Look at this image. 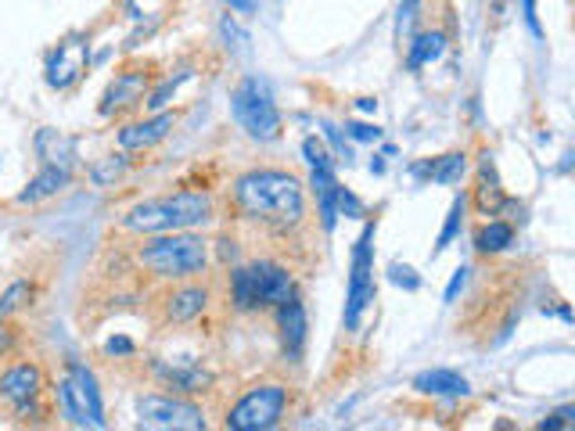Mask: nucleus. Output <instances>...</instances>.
I'll return each mask as SVG.
<instances>
[{
  "label": "nucleus",
  "mask_w": 575,
  "mask_h": 431,
  "mask_svg": "<svg viewBox=\"0 0 575 431\" xmlns=\"http://www.w3.org/2000/svg\"><path fill=\"white\" fill-rule=\"evenodd\" d=\"M234 206L252 223L271 231H296L306 220V191L288 170H249L234 180Z\"/></svg>",
  "instance_id": "nucleus-1"
},
{
  "label": "nucleus",
  "mask_w": 575,
  "mask_h": 431,
  "mask_svg": "<svg viewBox=\"0 0 575 431\" xmlns=\"http://www.w3.org/2000/svg\"><path fill=\"white\" fill-rule=\"evenodd\" d=\"M212 220V198L206 191H176L162 198L137 201L123 212V231L130 234H173V231H195Z\"/></svg>",
  "instance_id": "nucleus-2"
},
{
  "label": "nucleus",
  "mask_w": 575,
  "mask_h": 431,
  "mask_svg": "<svg viewBox=\"0 0 575 431\" xmlns=\"http://www.w3.org/2000/svg\"><path fill=\"white\" fill-rule=\"evenodd\" d=\"M137 263L140 270H148L151 277H162V281H187V277H198L206 270L209 248L206 241L191 231L156 234L148 245L137 248Z\"/></svg>",
  "instance_id": "nucleus-3"
},
{
  "label": "nucleus",
  "mask_w": 575,
  "mask_h": 431,
  "mask_svg": "<svg viewBox=\"0 0 575 431\" xmlns=\"http://www.w3.org/2000/svg\"><path fill=\"white\" fill-rule=\"evenodd\" d=\"M55 403L69 428H105V403H101L97 377L80 360H69V374L58 377Z\"/></svg>",
  "instance_id": "nucleus-4"
},
{
  "label": "nucleus",
  "mask_w": 575,
  "mask_h": 431,
  "mask_svg": "<svg viewBox=\"0 0 575 431\" xmlns=\"http://www.w3.org/2000/svg\"><path fill=\"white\" fill-rule=\"evenodd\" d=\"M230 116L260 144H274L280 137V126H285L274 105L271 86H266V80H260V75H245V80L234 86V94H230Z\"/></svg>",
  "instance_id": "nucleus-5"
},
{
  "label": "nucleus",
  "mask_w": 575,
  "mask_h": 431,
  "mask_svg": "<svg viewBox=\"0 0 575 431\" xmlns=\"http://www.w3.org/2000/svg\"><path fill=\"white\" fill-rule=\"evenodd\" d=\"M285 410H288V385L263 382V385H252L245 396L227 410L223 424L230 431H271L280 424Z\"/></svg>",
  "instance_id": "nucleus-6"
},
{
  "label": "nucleus",
  "mask_w": 575,
  "mask_h": 431,
  "mask_svg": "<svg viewBox=\"0 0 575 431\" xmlns=\"http://www.w3.org/2000/svg\"><path fill=\"white\" fill-rule=\"evenodd\" d=\"M375 223H367L360 237L353 245V263H349V291H345V313L342 324L345 331H356L364 321V310L375 302Z\"/></svg>",
  "instance_id": "nucleus-7"
},
{
  "label": "nucleus",
  "mask_w": 575,
  "mask_h": 431,
  "mask_svg": "<svg viewBox=\"0 0 575 431\" xmlns=\"http://www.w3.org/2000/svg\"><path fill=\"white\" fill-rule=\"evenodd\" d=\"M140 428H173V431H206L209 421L202 407L173 396H145L137 403Z\"/></svg>",
  "instance_id": "nucleus-8"
},
{
  "label": "nucleus",
  "mask_w": 575,
  "mask_h": 431,
  "mask_svg": "<svg viewBox=\"0 0 575 431\" xmlns=\"http://www.w3.org/2000/svg\"><path fill=\"white\" fill-rule=\"evenodd\" d=\"M87 69H91V44H87L83 36H66V40L47 55L44 80L50 91H72L87 75Z\"/></svg>",
  "instance_id": "nucleus-9"
},
{
  "label": "nucleus",
  "mask_w": 575,
  "mask_h": 431,
  "mask_svg": "<svg viewBox=\"0 0 575 431\" xmlns=\"http://www.w3.org/2000/svg\"><path fill=\"white\" fill-rule=\"evenodd\" d=\"M151 91V75L145 69H123L115 80L105 86V94H101V105L97 112L105 119L112 116H123V112H134L145 105V97Z\"/></svg>",
  "instance_id": "nucleus-10"
},
{
  "label": "nucleus",
  "mask_w": 575,
  "mask_h": 431,
  "mask_svg": "<svg viewBox=\"0 0 575 431\" xmlns=\"http://www.w3.org/2000/svg\"><path fill=\"white\" fill-rule=\"evenodd\" d=\"M249 281H252V295H255V302H260V310H277L280 302L296 295V281H291V273L274 259L252 263Z\"/></svg>",
  "instance_id": "nucleus-11"
},
{
  "label": "nucleus",
  "mask_w": 575,
  "mask_h": 431,
  "mask_svg": "<svg viewBox=\"0 0 575 431\" xmlns=\"http://www.w3.org/2000/svg\"><path fill=\"white\" fill-rule=\"evenodd\" d=\"M44 392V371L41 363L33 360H22V363H11L4 374H0V399L11 403L15 410L22 407H33Z\"/></svg>",
  "instance_id": "nucleus-12"
},
{
  "label": "nucleus",
  "mask_w": 575,
  "mask_h": 431,
  "mask_svg": "<svg viewBox=\"0 0 575 431\" xmlns=\"http://www.w3.org/2000/svg\"><path fill=\"white\" fill-rule=\"evenodd\" d=\"M151 374H156L165 388H173L176 396H202V392L212 388V374L191 360H176V363L156 360L151 363Z\"/></svg>",
  "instance_id": "nucleus-13"
},
{
  "label": "nucleus",
  "mask_w": 575,
  "mask_h": 431,
  "mask_svg": "<svg viewBox=\"0 0 575 431\" xmlns=\"http://www.w3.org/2000/svg\"><path fill=\"white\" fill-rule=\"evenodd\" d=\"M173 126H176L173 112H151L148 119H137V123L123 126V130H119V148L123 151H148V148H156L159 141H165Z\"/></svg>",
  "instance_id": "nucleus-14"
},
{
  "label": "nucleus",
  "mask_w": 575,
  "mask_h": 431,
  "mask_svg": "<svg viewBox=\"0 0 575 431\" xmlns=\"http://www.w3.org/2000/svg\"><path fill=\"white\" fill-rule=\"evenodd\" d=\"M277 327H280V349H285V357L291 363L302 360V349H306V306L291 295L277 306Z\"/></svg>",
  "instance_id": "nucleus-15"
},
{
  "label": "nucleus",
  "mask_w": 575,
  "mask_h": 431,
  "mask_svg": "<svg viewBox=\"0 0 575 431\" xmlns=\"http://www.w3.org/2000/svg\"><path fill=\"white\" fill-rule=\"evenodd\" d=\"M209 310V288L206 284H181L162 299V313L170 324H191Z\"/></svg>",
  "instance_id": "nucleus-16"
},
{
  "label": "nucleus",
  "mask_w": 575,
  "mask_h": 431,
  "mask_svg": "<svg viewBox=\"0 0 575 431\" xmlns=\"http://www.w3.org/2000/svg\"><path fill=\"white\" fill-rule=\"evenodd\" d=\"M33 148H36V159L44 166H61V170H72L76 162V141L69 133L55 130V126H41L33 137Z\"/></svg>",
  "instance_id": "nucleus-17"
},
{
  "label": "nucleus",
  "mask_w": 575,
  "mask_h": 431,
  "mask_svg": "<svg viewBox=\"0 0 575 431\" xmlns=\"http://www.w3.org/2000/svg\"><path fill=\"white\" fill-rule=\"evenodd\" d=\"M411 173L417 180H432V184H460L468 173V155L464 151H450V155H439V159H425V162H414Z\"/></svg>",
  "instance_id": "nucleus-18"
},
{
  "label": "nucleus",
  "mask_w": 575,
  "mask_h": 431,
  "mask_svg": "<svg viewBox=\"0 0 575 431\" xmlns=\"http://www.w3.org/2000/svg\"><path fill=\"white\" fill-rule=\"evenodd\" d=\"M414 392L432 396V399H457V396H471V385H468V377H460L457 371L436 366V371H421L414 377Z\"/></svg>",
  "instance_id": "nucleus-19"
},
{
  "label": "nucleus",
  "mask_w": 575,
  "mask_h": 431,
  "mask_svg": "<svg viewBox=\"0 0 575 431\" xmlns=\"http://www.w3.org/2000/svg\"><path fill=\"white\" fill-rule=\"evenodd\" d=\"M310 187H313V198H317V212H321V226L331 234L338 223V206H335V191H338V180H335V166H313L310 170Z\"/></svg>",
  "instance_id": "nucleus-20"
},
{
  "label": "nucleus",
  "mask_w": 575,
  "mask_h": 431,
  "mask_svg": "<svg viewBox=\"0 0 575 431\" xmlns=\"http://www.w3.org/2000/svg\"><path fill=\"white\" fill-rule=\"evenodd\" d=\"M504 187H501V176H496V162L490 151H482V162H479V187H475V206L482 215H501L504 209Z\"/></svg>",
  "instance_id": "nucleus-21"
},
{
  "label": "nucleus",
  "mask_w": 575,
  "mask_h": 431,
  "mask_svg": "<svg viewBox=\"0 0 575 431\" xmlns=\"http://www.w3.org/2000/svg\"><path fill=\"white\" fill-rule=\"evenodd\" d=\"M69 180H72V170H61V166H44L41 173L33 176L30 184L22 187L15 201H19V206H36V201H47V198H55V195L66 191Z\"/></svg>",
  "instance_id": "nucleus-22"
},
{
  "label": "nucleus",
  "mask_w": 575,
  "mask_h": 431,
  "mask_svg": "<svg viewBox=\"0 0 575 431\" xmlns=\"http://www.w3.org/2000/svg\"><path fill=\"white\" fill-rule=\"evenodd\" d=\"M446 55V33L439 30H428V33H417L411 44H406V69L417 72L432 66V61H439Z\"/></svg>",
  "instance_id": "nucleus-23"
},
{
  "label": "nucleus",
  "mask_w": 575,
  "mask_h": 431,
  "mask_svg": "<svg viewBox=\"0 0 575 431\" xmlns=\"http://www.w3.org/2000/svg\"><path fill=\"white\" fill-rule=\"evenodd\" d=\"M510 245H515V226H510L507 220H490V223L479 226L475 248L482 252V256H501V252H507Z\"/></svg>",
  "instance_id": "nucleus-24"
},
{
  "label": "nucleus",
  "mask_w": 575,
  "mask_h": 431,
  "mask_svg": "<svg viewBox=\"0 0 575 431\" xmlns=\"http://www.w3.org/2000/svg\"><path fill=\"white\" fill-rule=\"evenodd\" d=\"M230 284V306L238 313H260V302L252 295V281H249V266H234L227 277Z\"/></svg>",
  "instance_id": "nucleus-25"
},
{
  "label": "nucleus",
  "mask_w": 575,
  "mask_h": 431,
  "mask_svg": "<svg viewBox=\"0 0 575 431\" xmlns=\"http://www.w3.org/2000/svg\"><path fill=\"white\" fill-rule=\"evenodd\" d=\"M464 215H468V195L460 191L453 201H450V212H446V223H442V231H439V241H436V256L439 252H446L457 241L460 234V226H464Z\"/></svg>",
  "instance_id": "nucleus-26"
},
{
  "label": "nucleus",
  "mask_w": 575,
  "mask_h": 431,
  "mask_svg": "<svg viewBox=\"0 0 575 431\" xmlns=\"http://www.w3.org/2000/svg\"><path fill=\"white\" fill-rule=\"evenodd\" d=\"M126 170H130V151H119V155H105V159L91 166V180L97 187H112Z\"/></svg>",
  "instance_id": "nucleus-27"
},
{
  "label": "nucleus",
  "mask_w": 575,
  "mask_h": 431,
  "mask_svg": "<svg viewBox=\"0 0 575 431\" xmlns=\"http://www.w3.org/2000/svg\"><path fill=\"white\" fill-rule=\"evenodd\" d=\"M30 299H33V284L30 281L8 284V291L0 295V321H8V316H15L22 306H30Z\"/></svg>",
  "instance_id": "nucleus-28"
},
{
  "label": "nucleus",
  "mask_w": 575,
  "mask_h": 431,
  "mask_svg": "<svg viewBox=\"0 0 575 431\" xmlns=\"http://www.w3.org/2000/svg\"><path fill=\"white\" fill-rule=\"evenodd\" d=\"M421 15V0H403L400 4V15H395V40L400 44H411L414 40V22Z\"/></svg>",
  "instance_id": "nucleus-29"
},
{
  "label": "nucleus",
  "mask_w": 575,
  "mask_h": 431,
  "mask_svg": "<svg viewBox=\"0 0 575 431\" xmlns=\"http://www.w3.org/2000/svg\"><path fill=\"white\" fill-rule=\"evenodd\" d=\"M187 75H191V72H181V75H173V80H165L162 86H156V91H148V97H145V108H148V112H162V108L173 101L176 86H181V83L187 80Z\"/></svg>",
  "instance_id": "nucleus-30"
},
{
  "label": "nucleus",
  "mask_w": 575,
  "mask_h": 431,
  "mask_svg": "<svg viewBox=\"0 0 575 431\" xmlns=\"http://www.w3.org/2000/svg\"><path fill=\"white\" fill-rule=\"evenodd\" d=\"M389 281L395 288H403V291H417L421 288V273L414 270V266H406V263H389Z\"/></svg>",
  "instance_id": "nucleus-31"
},
{
  "label": "nucleus",
  "mask_w": 575,
  "mask_h": 431,
  "mask_svg": "<svg viewBox=\"0 0 575 431\" xmlns=\"http://www.w3.org/2000/svg\"><path fill=\"white\" fill-rule=\"evenodd\" d=\"M321 130H324V137H327V144L335 148V159L349 166V162H353V148H349V141H345V133L338 130L335 123H327V119H321Z\"/></svg>",
  "instance_id": "nucleus-32"
},
{
  "label": "nucleus",
  "mask_w": 575,
  "mask_h": 431,
  "mask_svg": "<svg viewBox=\"0 0 575 431\" xmlns=\"http://www.w3.org/2000/svg\"><path fill=\"white\" fill-rule=\"evenodd\" d=\"M536 428L540 431H575V407H561L554 413H547Z\"/></svg>",
  "instance_id": "nucleus-33"
},
{
  "label": "nucleus",
  "mask_w": 575,
  "mask_h": 431,
  "mask_svg": "<svg viewBox=\"0 0 575 431\" xmlns=\"http://www.w3.org/2000/svg\"><path fill=\"white\" fill-rule=\"evenodd\" d=\"M335 206H338L342 215H349V220H364V201L356 198L349 187H338V191H335Z\"/></svg>",
  "instance_id": "nucleus-34"
},
{
  "label": "nucleus",
  "mask_w": 575,
  "mask_h": 431,
  "mask_svg": "<svg viewBox=\"0 0 575 431\" xmlns=\"http://www.w3.org/2000/svg\"><path fill=\"white\" fill-rule=\"evenodd\" d=\"M345 137L356 144H378L381 141V130L370 123H345Z\"/></svg>",
  "instance_id": "nucleus-35"
},
{
  "label": "nucleus",
  "mask_w": 575,
  "mask_h": 431,
  "mask_svg": "<svg viewBox=\"0 0 575 431\" xmlns=\"http://www.w3.org/2000/svg\"><path fill=\"white\" fill-rule=\"evenodd\" d=\"M302 155H306V162H310V170L313 166H335V159L327 155V148L317 141V137H306V141H302Z\"/></svg>",
  "instance_id": "nucleus-36"
},
{
  "label": "nucleus",
  "mask_w": 575,
  "mask_h": 431,
  "mask_svg": "<svg viewBox=\"0 0 575 431\" xmlns=\"http://www.w3.org/2000/svg\"><path fill=\"white\" fill-rule=\"evenodd\" d=\"M468 266H457L453 270V277H450V284H446V295H442V302L446 306H453V302L460 299V291H464V284H468Z\"/></svg>",
  "instance_id": "nucleus-37"
},
{
  "label": "nucleus",
  "mask_w": 575,
  "mask_h": 431,
  "mask_svg": "<svg viewBox=\"0 0 575 431\" xmlns=\"http://www.w3.org/2000/svg\"><path fill=\"white\" fill-rule=\"evenodd\" d=\"M521 19H526L529 33L536 40H543V25H540V15H536V0H521Z\"/></svg>",
  "instance_id": "nucleus-38"
},
{
  "label": "nucleus",
  "mask_w": 575,
  "mask_h": 431,
  "mask_svg": "<svg viewBox=\"0 0 575 431\" xmlns=\"http://www.w3.org/2000/svg\"><path fill=\"white\" fill-rule=\"evenodd\" d=\"M134 352V341L130 338H123V335H115L105 341V357H130Z\"/></svg>",
  "instance_id": "nucleus-39"
},
{
  "label": "nucleus",
  "mask_w": 575,
  "mask_h": 431,
  "mask_svg": "<svg viewBox=\"0 0 575 431\" xmlns=\"http://www.w3.org/2000/svg\"><path fill=\"white\" fill-rule=\"evenodd\" d=\"M15 349V335H11V327L0 321V357H4V352H11Z\"/></svg>",
  "instance_id": "nucleus-40"
},
{
  "label": "nucleus",
  "mask_w": 575,
  "mask_h": 431,
  "mask_svg": "<svg viewBox=\"0 0 575 431\" xmlns=\"http://www.w3.org/2000/svg\"><path fill=\"white\" fill-rule=\"evenodd\" d=\"M230 8L241 11V15H249V11H255V0H227Z\"/></svg>",
  "instance_id": "nucleus-41"
},
{
  "label": "nucleus",
  "mask_w": 575,
  "mask_h": 431,
  "mask_svg": "<svg viewBox=\"0 0 575 431\" xmlns=\"http://www.w3.org/2000/svg\"><path fill=\"white\" fill-rule=\"evenodd\" d=\"M356 108H360V112H378V101L375 97H360V101H356Z\"/></svg>",
  "instance_id": "nucleus-42"
},
{
  "label": "nucleus",
  "mask_w": 575,
  "mask_h": 431,
  "mask_svg": "<svg viewBox=\"0 0 575 431\" xmlns=\"http://www.w3.org/2000/svg\"><path fill=\"white\" fill-rule=\"evenodd\" d=\"M370 173H375V176H381V173H386V162H381V159H375V162H370Z\"/></svg>",
  "instance_id": "nucleus-43"
},
{
  "label": "nucleus",
  "mask_w": 575,
  "mask_h": 431,
  "mask_svg": "<svg viewBox=\"0 0 575 431\" xmlns=\"http://www.w3.org/2000/svg\"><path fill=\"white\" fill-rule=\"evenodd\" d=\"M0 166H4V159H0Z\"/></svg>",
  "instance_id": "nucleus-44"
}]
</instances>
